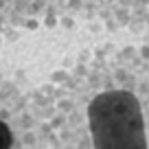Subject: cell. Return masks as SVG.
Segmentation results:
<instances>
[{"label":"cell","mask_w":149,"mask_h":149,"mask_svg":"<svg viewBox=\"0 0 149 149\" xmlns=\"http://www.w3.org/2000/svg\"><path fill=\"white\" fill-rule=\"evenodd\" d=\"M86 123L90 149H149V74L94 92Z\"/></svg>","instance_id":"obj_1"},{"label":"cell","mask_w":149,"mask_h":149,"mask_svg":"<svg viewBox=\"0 0 149 149\" xmlns=\"http://www.w3.org/2000/svg\"><path fill=\"white\" fill-rule=\"evenodd\" d=\"M13 147V134H11L9 125L0 118V149H11Z\"/></svg>","instance_id":"obj_2"}]
</instances>
